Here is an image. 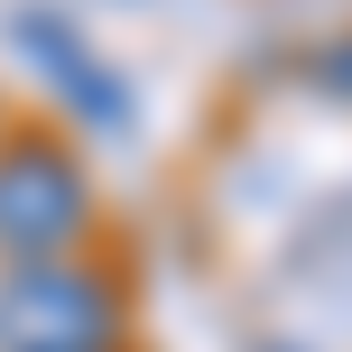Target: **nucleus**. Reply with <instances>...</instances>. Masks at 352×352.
Returning <instances> with one entry per match:
<instances>
[{
    "instance_id": "obj_1",
    "label": "nucleus",
    "mask_w": 352,
    "mask_h": 352,
    "mask_svg": "<svg viewBox=\"0 0 352 352\" xmlns=\"http://www.w3.org/2000/svg\"><path fill=\"white\" fill-rule=\"evenodd\" d=\"M130 278L93 250L0 269V352H130Z\"/></svg>"
},
{
    "instance_id": "obj_2",
    "label": "nucleus",
    "mask_w": 352,
    "mask_h": 352,
    "mask_svg": "<svg viewBox=\"0 0 352 352\" xmlns=\"http://www.w3.org/2000/svg\"><path fill=\"white\" fill-rule=\"evenodd\" d=\"M93 232H102V195H93L84 148L65 130L10 121L0 130V269L93 250Z\"/></svg>"
},
{
    "instance_id": "obj_3",
    "label": "nucleus",
    "mask_w": 352,
    "mask_h": 352,
    "mask_svg": "<svg viewBox=\"0 0 352 352\" xmlns=\"http://www.w3.org/2000/svg\"><path fill=\"white\" fill-rule=\"evenodd\" d=\"M10 47H19V65L37 74V93H47L74 130H93V140H130V130H140L130 84L93 56V37L74 28L65 10H37V0H28V10H10Z\"/></svg>"
},
{
    "instance_id": "obj_4",
    "label": "nucleus",
    "mask_w": 352,
    "mask_h": 352,
    "mask_svg": "<svg viewBox=\"0 0 352 352\" xmlns=\"http://www.w3.org/2000/svg\"><path fill=\"white\" fill-rule=\"evenodd\" d=\"M287 74H297L316 102H334V111H352V28H334V37H316V47H297L287 56Z\"/></svg>"
},
{
    "instance_id": "obj_5",
    "label": "nucleus",
    "mask_w": 352,
    "mask_h": 352,
    "mask_svg": "<svg viewBox=\"0 0 352 352\" xmlns=\"http://www.w3.org/2000/svg\"><path fill=\"white\" fill-rule=\"evenodd\" d=\"M0 130H10V102H0Z\"/></svg>"
},
{
    "instance_id": "obj_6",
    "label": "nucleus",
    "mask_w": 352,
    "mask_h": 352,
    "mask_svg": "<svg viewBox=\"0 0 352 352\" xmlns=\"http://www.w3.org/2000/svg\"><path fill=\"white\" fill-rule=\"evenodd\" d=\"M269 352H297V343H269Z\"/></svg>"
}]
</instances>
